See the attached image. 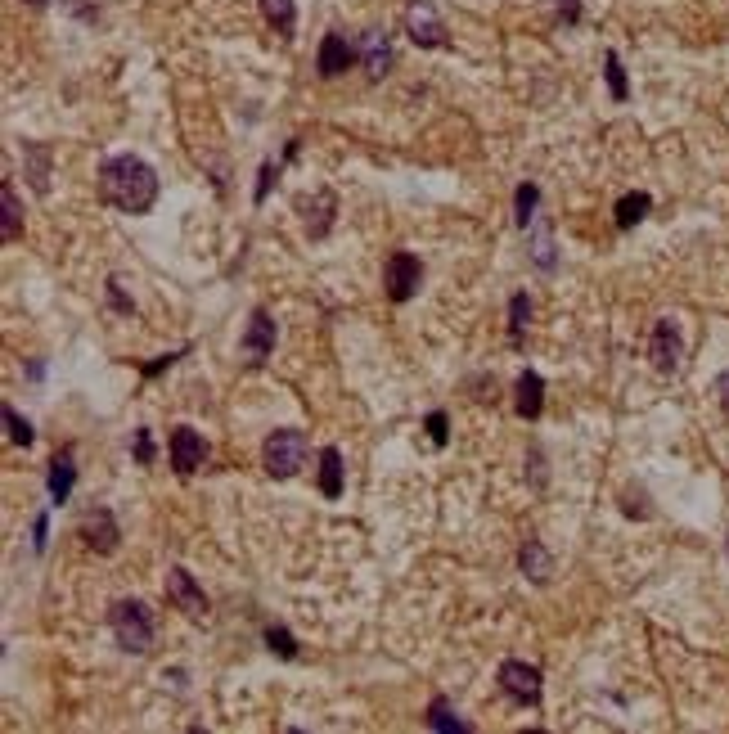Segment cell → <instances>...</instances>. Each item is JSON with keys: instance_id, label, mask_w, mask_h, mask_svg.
Instances as JSON below:
<instances>
[{"instance_id": "6da1fadb", "label": "cell", "mask_w": 729, "mask_h": 734, "mask_svg": "<svg viewBox=\"0 0 729 734\" xmlns=\"http://www.w3.org/2000/svg\"><path fill=\"white\" fill-rule=\"evenodd\" d=\"M158 172L140 154H113L99 163V194L126 217H144L158 203Z\"/></svg>"}, {"instance_id": "7a4b0ae2", "label": "cell", "mask_w": 729, "mask_h": 734, "mask_svg": "<svg viewBox=\"0 0 729 734\" xmlns=\"http://www.w3.org/2000/svg\"><path fill=\"white\" fill-rule=\"evenodd\" d=\"M306 455H311V442H306L302 428H275V433L261 442V464L275 482H288L302 473Z\"/></svg>"}, {"instance_id": "3957f363", "label": "cell", "mask_w": 729, "mask_h": 734, "mask_svg": "<svg viewBox=\"0 0 729 734\" xmlns=\"http://www.w3.org/2000/svg\"><path fill=\"white\" fill-rule=\"evenodd\" d=\"M108 626H113V640L122 644L126 653H149L153 613L140 604V599H117V604L108 608Z\"/></svg>"}, {"instance_id": "277c9868", "label": "cell", "mask_w": 729, "mask_h": 734, "mask_svg": "<svg viewBox=\"0 0 729 734\" xmlns=\"http://www.w3.org/2000/svg\"><path fill=\"white\" fill-rule=\"evenodd\" d=\"M500 689L513 698L518 707H540V694H545V680H540V667H531V662L522 658H504L500 662Z\"/></svg>"}, {"instance_id": "5b68a950", "label": "cell", "mask_w": 729, "mask_h": 734, "mask_svg": "<svg viewBox=\"0 0 729 734\" xmlns=\"http://www.w3.org/2000/svg\"><path fill=\"white\" fill-rule=\"evenodd\" d=\"M405 32H410V41L419 50L450 46L446 23H441V14H437V5H432V0H410V5H405Z\"/></svg>"}, {"instance_id": "8992f818", "label": "cell", "mask_w": 729, "mask_h": 734, "mask_svg": "<svg viewBox=\"0 0 729 734\" xmlns=\"http://www.w3.org/2000/svg\"><path fill=\"white\" fill-rule=\"evenodd\" d=\"M419 284H423V262L414 253H392L387 257V266H383V293L387 298L401 307V302H410L414 293H419Z\"/></svg>"}, {"instance_id": "52a82bcc", "label": "cell", "mask_w": 729, "mask_h": 734, "mask_svg": "<svg viewBox=\"0 0 729 734\" xmlns=\"http://www.w3.org/2000/svg\"><path fill=\"white\" fill-rule=\"evenodd\" d=\"M239 356L252 370H261V365L275 356V320H270V311L257 307L248 316V329H243V338H239Z\"/></svg>"}, {"instance_id": "ba28073f", "label": "cell", "mask_w": 729, "mask_h": 734, "mask_svg": "<svg viewBox=\"0 0 729 734\" xmlns=\"http://www.w3.org/2000/svg\"><path fill=\"white\" fill-rule=\"evenodd\" d=\"M162 590H167V599L185 617H194V622H203V617H207V595H203V586L194 581V572H189V568H167Z\"/></svg>"}, {"instance_id": "9c48e42d", "label": "cell", "mask_w": 729, "mask_h": 734, "mask_svg": "<svg viewBox=\"0 0 729 734\" xmlns=\"http://www.w3.org/2000/svg\"><path fill=\"white\" fill-rule=\"evenodd\" d=\"M648 356H653V370L657 374H675L680 370V356H684V338L680 325L671 316H662L653 325V338H648Z\"/></svg>"}, {"instance_id": "30bf717a", "label": "cell", "mask_w": 729, "mask_h": 734, "mask_svg": "<svg viewBox=\"0 0 729 734\" xmlns=\"http://www.w3.org/2000/svg\"><path fill=\"white\" fill-rule=\"evenodd\" d=\"M81 541H86V550L95 554H117V545H122V527H117L113 509L108 505H95L86 518H81Z\"/></svg>"}, {"instance_id": "8fae6325", "label": "cell", "mask_w": 729, "mask_h": 734, "mask_svg": "<svg viewBox=\"0 0 729 734\" xmlns=\"http://www.w3.org/2000/svg\"><path fill=\"white\" fill-rule=\"evenodd\" d=\"M167 451H171V469H176L180 478H189V473H198V469H203V460H207V442H203V433H194V428H189V424L171 428V442H167Z\"/></svg>"}, {"instance_id": "7c38bea8", "label": "cell", "mask_w": 729, "mask_h": 734, "mask_svg": "<svg viewBox=\"0 0 729 734\" xmlns=\"http://www.w3.org/2000/svg\"><path fill=\"white\" fill-rule=\"evenodd\" d=\"M72 487H77V455H72V446H63V451L50 460V469H45L50 505H63V500L72 496Z\"/></svg>"}, {"instance_id": "4fadbf2b", "label": "cell", "mask_w": 729, "mask_h": 734, "mask_svg": "<svg viewBox=\"0 0 729 734\" xmlns=\"http://www.w3.org/2000/svg\"><path fill=\"white\" fill-rule=\"evenodd\" d=\"M360 50L351 46L342 32H324V41H320V55H315V68H320V77H338V73H347V64L356 59Z\"/></svg>"}, {"instance_id": "5bb4252c", "label": "cell", "mask_w": 729, "mask_h": 734, "mask_svg": "<svg viewBox=\"0 0 729 734\" xmlns=\"http://www.w3.org/2000/svg\"><path fill=\"white\" fill-rule=\"evenodd\" d=\"M360 64H365L369 77H387V68H392V41H387L383 28L360 32Z\"/></svg>"}, {"instance_id": "9a60e30c", "label": "cell", "mask_w": 729, "mask_h": 734, "mask_svg": "<svg viewBox=\"0 0 729 734\" xmlns=\"http://www.w3.org/2000/svg\"><path fill=\"white\" fill-rule=\"evenodd\" d=\"M513 410L522 419H540V410H545V379L536 370L518 374V383H513Z\"/></svg>"}, {"instance_id": "2e32d148", "label": "cell", "mask_w": 729, "mask_h": 734, "mask_svg": "<svg viewBox=\"0 0 729 734\" xmlns=\"http://www.w3.org/2000/svg\"><path fill=\"white\" fill-rule=\"evenodd\" d=\"M518 568H522V577H527L531 586H549V577H554V554L531 536V541H522V550H518Z\"/></svg>"}, {"instance_id": "e0dca14e", "label": "cell", "mask_w": 729, "mask_h": 734, "mask_svg": "<svg viewBox=\"0 0 729 734\" xmlns=\"http://www.w3.org/2000/svg\"><path fill=\"white\" fill-rule=\"evenodd\" d=\"M297 208L306 212V235L311 239H324L333 230V208H338V199H333L329 190H320L315 199H297Z\"/></svg>"}, {"instance_id": "ac0fdd59", "label": "cell", "mask_w": 729, "mask_h": 734, "mask_svg": "<svg viewBox=\"0 0 729 734\" xmlns=\"http://www.w3.org/2000/svg\"><path fill=\"white\" fill-rule=\"evenodd\" d=\"M428 730H437V734H468L473 725H468L464 716H459L455 707H450L446 694H437V698L428 703Z\"/></svg>"}, {"instance_id": "d6986e66", "label": "cell", "mask_w": 729, "mask_h": 734, "mask_svg": "<svg viewBox=\"0 0 729 734\" xmlns=\"http://www.w3.org/2000/svg\"><path fill=\"white\" fill-rule=\"evenodd\" d=\"M23 158H27V181H32V190L45 194L50 190V145L23 140Z\"/></svg>"}, {"instance_id": "ffe728a7", "label": "cell", "mask_w": 729, "mask_h": 734, "mask_svg": "<svg viewBox=\"0 0 729 734\" xmlns=\"http://www.w3.org/2000/svg\"><path fill=\"white\" fill-rule=\"evenodd\" d=\"M342 469H347V464H342V451L338 446H324L320 451V496L324 500L342 496Z\"/></svg>"}, {"instance_id": "44dd1931", "label": "cell", "mask_w": 729, "mask_h": 734, "mask_svg": "<svg viewBox=\"0 0 729 734\" xmlns=\"http://www.w3.org/2000/svg\"><path fill=\"white\" fill-rule=\"evenodd\" d=\"M531 262H536L545 275L558 266V253H554V230H549V221H531Z\"/></svg>"}, {"instance_id": "7402d4cb", "label": "cell", "mask_w": 729, "mask_h": 734, "mask_svg": "<svg viewBox=\"0 0 729 734\" xmlns=\"http://www.w3.org/2000/svg\"><path fill=\"white\" fill-rule=\"evenodd\" d=\"M648 208H653V199H648L644 190L621 194V199H617V217H612V221H617V230H635L639 221L648 217Z\"/></svg>"}, {"instance_id": "603a6c76", "label": "cell", "mask_w": 729, "mask_h": 734, "mask_svg": "<svg viewBox=\"0 0 729 734\" xmlns=\"http://www.w3.org/2000/svg\"><path fill=\"white\" fill-rule=\"evenodd\" d=\"M0 203H5V244H18L23 239V208H18V194H14V185H9V176L0 181Z\"/></svg>"}, {"instance_id": "cb8c5ba5", "label": "cell", "mask_w": 729, "mask_h": 734, "mask_svg": "<svg viewBox=\"0 0 729 734\" xmlns=\"http://www.w3.org/2000/svg\"><path fill=\"white\" fill-rule=\"evenodd\" d=\"M261 14H266V23L279 32V37L293 41V28H297V10H293V0H261Z\"/></svg>"}, {"instance_id": "d4e9b609", "label": "cell", "mask_w": 729, "mask_h": 734, "mask_svg": "<svg viewBox=\"0 0 729 734\" xmlns=\"http://www.w3.org/2000/svg\"><path fill=\"white\" fill-rule=\"evenodd\" d=\"M603 77H608L612 104H626V100H630V86H626V68H621V55H617V50H608V55H603Z\"/></svg>"}, {"instance_id": "484cf974", "label": "cell", "mask_w": 729, "mask_h": 734, "mask_svg": "<svg viewBox=\"0 0 729 734\" xmlns=\"http://www.w3.org/2000/svg\"><path fill=\"white\" fill-rule=\"evenodd\" d=\"M536 208H540V190L531 181H522L518 194H513V221H518V230H527L536 221Z\"/></svg>"}, {"instance_id": "4316f807", "label": "cell", "mask_w": 729, "mask_h": 734, "mask_svg": "<svg viewBox=\"0 0 729 734\" xmlns=\"http://www.w3.org/2000/svg\"><path fill=\"white\" fill-rule=\"evenodd\" d=\"M527 320H531V298L527 293H513L509 298V338H513V347H518L522 334H527Z\"/></svg>"}, {"instance_id": "83f0119b", "label": "cell", "mask_w": 729, "mask_h": 734, "mask_svg": "<svg viewBox=\"0 0 729 734\" xmlns=\"http://www.w3.org/2000/svg\"><path fill=\"white\" fill-rule=\"evenodd\" d=\"M266 649L279 653V658H288V662L302 658V649H297V640H293V631H288V626H266Z\"/></svg>"}, {"instance_id": "f1b7e54d", "label": "cell", "mask_w": 729, "mask_h": 734, "mask_svg": "<svg viewBox=\"0 0 729 734\" xmlns=\"http://www.w3.org/2000/svg\"><path fill=\"white\" fill-rule=\"evenodd\" d=\"M5 424H9V442H14V446H23V451H27V446H32V442H36L32 424H27V419H23V415H18V410H14V406H5Z\"/></svg>"}, {"instance_id": "f546056e", "label": "cell", "mask_w": 729, "mask_h": 734, "mask_svg": "<svg viewBox=\"0 0 729 734\" xmlns=\"http://www.w3.org/2000/svg\"><path fill=\"white\" fill-rule=\"evenodd\" d=\"M644 500H648V496H644L639 487H626V491H621V514H626V518H648L653 509H648Z\"/></svg>"}, {"instance_id": "4dcf8cb0", "label": "cell", "mask_w": 729, "mask_h": 734, "mask_svg": "<svg viewBox=\"0 0 729 734\" xmlns=\"http://www.w3.org/2000/svg\"><path fill=\"white\" fill-rule=\"evenodd\" d=\"M131 451H135V464H153V460H158L149 428H135V433H131Z\"/></svg>"}, {"instance_id": "1f68e13d", "label": "cell", "mask_w": 729, "mask_h": 734, "mask_svg": "<svg viewBox=\"0 0 729 734\" xmlns=\"http://www.w3.org/2000/svg\"><path fill=\"white\" fill-rule=\"evenodd\" d=\"M279 172H284V163H261V181H257V190H252V203H266V194H270V185L279 181Z\"/></svg>"}, {"instance_id": "d6a6232c", "label": "cell", "mask_w": 729, "mask_h": 734, "mask_svg": "<svg viewBox=\"0 0 729 734\" xmlns=\"http://www.w3.org/2000/svg\"><path fill=\"white\" fill-rule=\"evenodd\" d=\"M450 419H446V410H432L428 415V437H432V446H446L450 442Z\"/></svg>"}, {"instance_id": "836d02e7", "label": "cell", "mask_w": 729, "mask_h": 734, "mask_svg": "<svg viewBox=\"0 0 729 734\" xmlns=\"http://www.w3.org/2000/svg\"><path fill=\"white\" fill-rule=\"evenodd\" d=\"M108 302H113V311H122V316H135V302L122 293V280H108Z\"/></svg>"}, {"instance_id": "e575fe53", "label": "cell", "mask_w": 729, "mask_h": 734, "mask_svg": "<svg viewBox=\"0 0 729 734\" xmlns=\"http://www.w3.org/2000/svg\"><path fill=\"white\" fill-rule=\"evenodd\" d=\"M45 541H50V518L36 514V523H32V550L45 554Z\"/></svg>"}, {"instance_id": "d590c367", "label": "cell", "mask_w": 729, "mask_h": 734, "mask_svg": "<svg viewBox=\"0 0 729 734\" xmlns=\"http://www.w3.org/2000/svg\"><path fill=\"white\" fill-rule=\"evenodd\" d=\"M558 14L563 23H581V0H558Z\"/></svg>"}, {"instance_id": "8d00e7d4", "label": "cell", "mask_w": 729, "mask_h": 734, "mask_svg": "<svg viewBox=\"0 0 729 734\" xmlns=\"http://www.w3.org/2000/svg\"><path fill=\"white\" fill-rule=\"evenodd\" d=\"M716 397H720V410L729 415V370H720V374H716Z\"/></svg>"}, {"instance_id": "74e56055", "label": "cell", "mask_w": 729, "mask_h": 734, "mask_svg": "<svg viewBox=\"0 0 729 734\" xmlns=\"http://www.w3.org/2000/svg\"><path fill=\"white\" fill-rule=\"evenodd\" d=\"M27 5H45V0H27Z\"/></svg>"}]
</instances>
